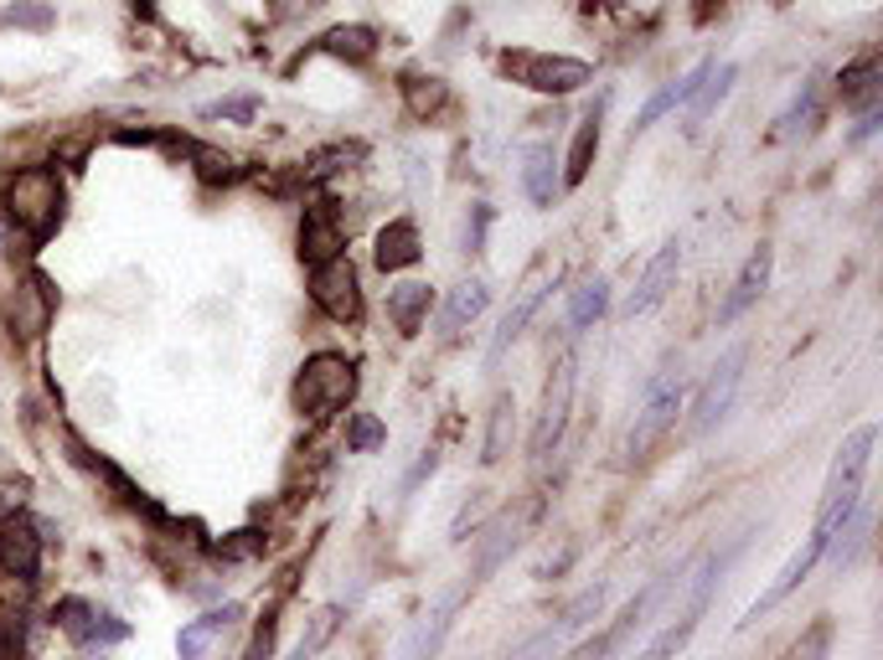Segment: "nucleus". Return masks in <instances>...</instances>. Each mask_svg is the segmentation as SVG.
Wrapping results in <instances>:
<instances>
[{
    "label": "nucleus",
    "instance_id": "f257e3e1",
    "mask_svg": "<svg viewBox=\"0 0 883 660\" xmlns=\"http://www.w3.org/2000/svg\"><path fill=\"white\" fill-rule=\"evenodd\" d=\"M0 217L11 222L26 243H47L63 222V176L52 166H26L5 181L0 197Z\"/></svg>",
    "mask_w": 883,
    "mask_h": 660
},
{
    "label": "nucleus",
    "instance_id": "f03ea898",
    "mask_svg": "<svg viewBox=\"0 0 883 660\" xmlns=\"http://www.w3.org/2000/svg\"><path fill=\"white\" fill-rule=\"evenodd\" d=\"M873 444H879V424H863L852 428L848 444L837 449L832 470H827V485H821V506H816V532L832 542L837 526L852 516V506L863 501V480H868V465H873Z\"/></svg>",
    "mask_w": 883,
    "mask_h": 660
},
{
    "label": "nucleus",
    "instance_id": "7ed1b4c3",
    "mask_svg": "<svg viewBox=\"0 0 883 660\" xmlns=\"http://www.w3.org/2000/svg\"><path fill=\"white\" fill-rule=\"evenodd\" d=\"M733 552H739V542L724 547V552H708V558H703V568H697L693 578H682V604L672 609V619L662 625V635H656V640L645 645V656H641V660H672L677 650H687V640L697 635L703 614H708V604H714L718 578L729 573Z\"/></svg>",
    "mask_w": 883,
    "mask_h": 660
},
{
    "label": "nucleus",
    "instance_id": "20e7f679",
    "mask_svg": "<svg viewBox=\"0 0 883 660\" xmlns=\"http://www.w3.org/2000/svg\"><path fill=\"white\" fill-rule=\"evenodd\" d=\"M501 78L527 93H548V99H569L584 83H595V63L569 57V52H538V47H507L496 57Z\"/></svg>",
    "mask_w": 883,
    "mask_h": 660
},
{
    "label": "nucleus",
    "instance_id": "39448f33",
    "mask_svg": "<svg viewBox=\"0 0 883 660\" xmlns=\"http://www.w3.org/2000/svg\"><path fill=\"white\" fill-rule=\"evenodd\" d=\"M682 573H687V562L666 568L662 578H651V583H645V589L626 604V614H620V619H610V625L599 629L595 640H589V645H578V650H569L563 660H615V656H626L630 640H636V635H641V629L651 625L656 614H662L666 599H672V593L682 589Z\"/></svg>",
    "mask_w": 883,
    "mask_h": 660
},
{
    "label": "nucleus",
    "instance_id": "423d86ee",
    "mask_svg": "<svg viewBox=\"0 0 883 660\" xmlns=\"http://www.w3.org/2000/svg\"><path fill=\"white\" fill-rule=\"evenodd\" d=\"M289 398H295V407L310 413V418H331V413H341V407L357 398V361H346L341 351H316L306 367H300Z\"/></svg>",
    "mask_w": 883,
    "mask_h": 660
},
{
    "label": "nucleus",
    "instance_id": "0eeeda50",
    "mask_svg": "<svg viewBox=\"0 0 883 660\" xmlns=\"http://www.w3.org/2000/svg\"><path fill=\"white\" fill-rule=\"evenodd\" d=\"M682 392H687V377H682V367H662V372L645 377L641 413H636V424H630V434H626V455L630 459H645V455H651V444H656L666 428L677 424Z\"/></svg>",
    "mask_w": 883,
    "mask_h": 660
},
{
    "label": "nucleus",
    "instance_id": "6e6552de",
    "mask_svg": "<svg viewBox=\"0 0 883 660\" xmlns=\"http://www.w3.org/2000/svg\"><path fill=\"white\" fill-rule=\"evenodd\" d=\"M310 300L321 310L325 321L336 325H357L362 321V279H357V264L341 254V258H325L310 269Z\"/></svg>",
    "mask_w": 883,
    "mask_h": 660
},
{
    "label": "nucleus",
    "instance_id": "1a4fd4ad",
    "mask_svg": "<svg viewBox=\"0 0 883 660\" xmlns=\"http://www.w3.org/2000/svg\"><path fill=\"white\" fill-rule=\"evenodd\" d=\"M744 361H749V346H729V351L718 356V367L708 372V382L697 388V403H693V434L703 439L708 428L724 424V413L733 407V392H739V382H744Z\"/></svg>",
    "mask_w": 883,
    "mask_h": 660
},
{
    "label": "nucleus",
    "instance_id": "9d476101",
    "mask_svg": "<svg viewBox=\"0 0 883 660\" xmlns=\"http://www.w3.org/2000/svg\"><path fill=\"white\" fill-rule=\"evenodd\" d=\"M574 388H578V356L563 351L559 361H553V377H548V388H543V407H538V428H532V455L538 459L563 439L569 407H574Z\"/></svg>",
    "mask_w": 883,
    "mask_h": 660
},
{
    "label": "nucleus",
    "instance_id": "9b49d317",
    "mask_svg": "<svg viewBox=\"0 0 883 660\" xmlns=\"http://www.w3.org/2000/svg\"><path fill=\"white\" fill-rule=\"evenodd\" d=\"M821 552H827V537H821V532H816V526H812V537H806V542H801L796 552L785 558V568H781V573H775V578H770V589H764L760 599H754V604H749V609H744V619H739V629L760 625L764 614H775V609H781L785 599H791V593H796L801 583L812 578V568H816V562H821Z\"/></svg>",
    "mask_w": 883,
    "mask_h": 660
},
{
    "label": "nucleus",
    "instance_id": "f8f14e48",
    "mask_svg": "<svg viewBox=\"0 0 883 660\" xmlns=\"http://www.w3.org/2000/svg\"><path fill=\"white\" fill-rule=\"evenodd\" d=\"M52 619H57V629H63L78 650H109V645H120L124 635H130L124 619H114L109 609L88 604V599H63V604L52 609Z\"/></svg>",
    "mask_w": 883,
    "mask_h": 660
},
{
    "label": "nucleus",
    "instance_id": "ddd939ff",
    "mask_svg": "<svg viewBox=\"0 0 883 660\" xmlns=\"http://www.w3.org/2000/svg\"><path fill=\"white\" fill-rule=\"evenodd\" d=\"M52 315H57V289H52L47 273L32 269L16 284V294H11V331L21 340H36L52 325Z\"/></svg>",
    "mask_w": 883,
    "mask_h": 660
},
{
    "label": "nucleus",
    "instance_id": "4468645a",
    "mask_svg": "<svg viewBox=\"0 0 883 660\" xmlns=\"http://www.w3.org/2000/svg\"><path fill=\"white\" fill-rule=\"evenodd\" d=\"M677 269H682V243H677V237H666L662 248H656V258L645 264L641 284L630 289V300H626L630 321H636V315H651V310L662 305L666 294H672V284H677Z\"/></svg>",
    "mask_w": 883,
    "mask_h": 660
},
{
    "label": "nucleus",
    "instance_id": "2eb2a0df",
    "mask_svg": "<svg viewBox=\"0 0 883 660\" xmlns=\"http://www.w3.org/2000/svg\"><path fill=\"white\" fill-rule=\"evenodd\" d=\"M770 269H775V248L760 243V248L744 258V269L733 273L729 294H724V305H718V325H733L749 305H760V294L770 289Z\"/></svg>",
    "mask_w": 883,
    "mask_h": 660
},
{
    "label": "nucleus",
    "instance_id": "dca6fc26",
    "mask_svg": "<svg viewBox=\"0 0 883 660\" xmlns=\"http://www.w3.org/2000/svg\"><path fill=\"white\" fill-rule=\"evenodd\" d=\"M559 166L563 160H559V150H553V139H532V145L522 150V191L538 212H548V206L559 202V191H563Z\"/></svg>",
    "mask_w": 883,
    "mask_h": 660
},
{
    "label": "nucleus",
    "instance_id": "f3484780",
    "mask_svg": "<svg viewBox=\"0 0 883 660\" xmlns=\"http://www.w3.org/2000/svg\"><path fill=\"white\" fill-rule=\"evenodd\" d=\"M460 599H465V589H450V593H440V599H434V604H429V609H424V619L413 625V635H408V640H404V650H398V660H434V656H440L444 635H450V625H455Z\"/></svg>",
    "mask_w": 883,
    "mask_h": 660
},
{
    "label": "nucleus",
    "instance_id": "a211bd4d",
    "mask_svg": "<svg viewBox=\"0 0 883 660\" xmlns=\"http://www.w3.org/2000/svg\"><path fill=\"white\" fill-rule=\"evenodd\" d=\"M341 248H346V233H341L336 206L331 202L306 206V217H300V258L316 269L325 258H341Z\"/></svg>",
    "mask_w": 883,
    "mask_h": 660
},
{
    "label": "nucleus",
    "instance_id": "6ab92c4d",
    "mask_svg": "<svg viewBox=\"0 0 883 660\" xmlns=\"http://www.w3.org/2000/svg\"><path fill=\"white\" fill-rule=\"evenodd\" d=\"M36 568H42V537H36L26 522L0 526V578H16V583H32Z\"/></svg>",
    "mask_w": 883,
    "mask_h": 660
},
{
    "label": "nucleus",
    "instance_id": "aec40b11",
    "mask_svg": "<svg viewBox=\"0 0 883 660\" xmlns=\"http://www.w3.org/2000/svg\"><path fill=\"white\" fill-rule=\"evenodd\" d=\"M383 305H388V321H393L398 336H419L424 321H429V305H434V289L419 284V279H404V284L388 289V300H383Z\"/></svg>",
    "mask_w": 883,
    "mask_h": 660
},
{
    "label": "nucleus",
    "instance_id": "412c9836",
    "mask_svg": "<svg viewBox=\"0 0 883 660\" xmlns=\"http://www.w3.org/2000/svg\"><path fill=\"white\" fill-rule=\"evenodd\" d=\"M837 99L848 103V109H858V114L883 103V68H879V57H873V52L837 72Z\"/></svg>",
    "mask_w": 883,
    "mask_h": 660
},
{
    "label": "nucleus",
    "instance_id": "4be33fe9",
    "mask_svg": "<svg viewBox=\"0 0 883 660\" xmlns=\"http://www.w3.org/2000/svg\"><path fill=\"white\" fill-rule=\"evenodd\" d=\"M492 305V284L486 279H465V284L450 289V300L440 305V336H460L465 325H476Z\"/></svg>",
    "mask_w": 883,
    "mask_h": 660
},
{
    "label": "nucleus",
    "instance_id": "5701e85b",
    "mask_svg": "<svg viewBox=\"0 0 883 660\" xmlns=\"http://www.w3.org/2000/svg\"><path fill=\"white\" fill-rule=\"evenodd\" d=\"M424 258V237H419V227L408 217L388 222L383 233H377V269L383 273H398V269H413Z\"/></svg>",
    "mask_w": 883,
    "mask_h": 660
},
{
    "label": "nucleus",
    "instance_id": "b1692460",
    "mask_svg": "<svg viewBox=\"0 0 883 660\" xmlns=\"http://www.w3.org/2000/svg\"><path fill=\"white\" fill-rule=\"evenodd\" d=\"M548 289H553V284H527L522 294H517V305L501 315V325H496V336H492V351H486V361H492V367L511 351V346H517V340H522L527 321H532V315H538V305L548 300Z\"/></svg>",
    "mask_w": 883,
    "mask_h": 660
},
{
    "label": "nucleus",
    "instance_id": "393cba45",
    "mask_svg": "<svg viewBox=\"0 0 883 660\" xmlns=\"http://www.w3.org/2000/svg\"><path fill=\"white\" fill-rule=\"evenodd\" d=\"M868 532H873V506H868V495L852 506V516L842 526H837V537L827 542V552L821 558H832V568L842 573V568H852V562L868 552Z\"/></svg>",
    "mask_w": 883,
    "mask_h": 660
},
{
    "label": "nucleus",
    "instance_id": "a878e982",
    "mask_svg": "<svg viewBox=\"0 0 883 660\" xmlns=\"http://www.w3.org/2000/svg\"><path fill=\"white\" fill-rule=\"evenodd\" d=\"M233 619H243V604H222V609H207L202 619L181 625V635H176V656H181V660H202L207 645L218 640V635H228V625H233Z\"/></svg>",
    "mask_w": 883,
    "mask_h": 660
},
{
    "label": "nucleus",
    "instance_id": "bb28decb",
    "mask_svg": "<svg viewBox=\"0 0 883 660\" xmlns=\"http://www.w3.org/2000/svg\"><path fill=\"white\" fill-rule=\"evenodd\" d=\"M599 124H605V103H595L589 114L578 119L569 160H563V187H578V181L589 176V166H595V155H599Z\"/></svg>",
    "mask_w": 883,
    "mask_h": 660
},
{
    "label": "nucleus",
    "instance_id": "cd10ccee",
    "mask_svg": "<svg viewBox=\"0 0 883 660\" xmlns=\"http://www.w3.org/2000/svg\"><path fill=\"white\" fill-rule=\"evenodd\" d=\"M404 103L413 119H434L450 103V83L444 78H434V72H404Z\"/></svg>",
    "mask_w": 883,
    "mask_h": 660
},
{
    "label": "nucleus",
    "instance_id": "c85d7f7f",
    "mask_svg": "<svg viewBox=\"0 0 883 660\" xmlns=\"http://www.w3.org/2000/svg\"><path fill=\"white\" fill-rule=\"evenodd\" d=\"M341 619H346V604H325V609H316L310 614V625H306V635L295 640V650H289V660H316L325 650V645L336 640V629H341Z\"/></svg>",
    "mask_w": 883,
    "mask_h": 660
},
{
    "label": "nucleus",
    "instance_id": "c756f323",
    "mask_svg": "<svg viewBox=\"0 0 883 660\" xmlns=\"http://www.w3.org/2000/svg\"><path fill=\"white\" fill-rule=\"evenodd\" d=\"M605 310H610V279H605V273L584 279V284L569 294V325H574V331H589L595 321H605Z\"/></svg>",
    "mask_w": 883,
    "mask_h": 660
},
{
    "label": "nucleus",
    "instance_id": "7c9ffc66",
    "mask_svg": "<svg viewBox=\"0 0 883 660\" xmlns=\"http://www.w3.org/2000/svg\"><path fill=\"white\" fill-rule=\"evenodd\" d=\"M52 26H57V5H52V0H5V5H0V32L47 36Z\"/></svg>",
    "mask_w": 883,
    "mask_h": 660
},
{
    "label": "nucleus",
    "instance_id": "2f4dec72",
    "mask_svg": "<svg viewBox=\"0 0 883 660\" xmlns=\"http://www.w3.org/2000/svg\"><path fill=\"white\" fill-rule=\"evenodd\" d=\"M517 552V526L511 522H496L486 537H481V552H476V562H471V583H486V578L501 568V562Z\"/></svg>",
    "mask_w": 883,
    "mask_h": 660
},
{
    "label": "nucleus",
    "instance_id": "473e14b6",
    "mask_svg": "<svg viewBox=\"0 0 883 660\" xmlns=\"http://www.w3.org/2000/svg\"><path fill=\"white\" fill-rule=\"evenodd\" d=\"M816 114H821V78H806V83H801V93L791 99V109L775 119V124H781L775 135H781V139H801L816 124Z\"/></svg>",
    "mask_w": 883,
    "mask_h": 660
},
{
    "label": "nucleus",
    "instance_id": "72a5a7b5",
    "mask_svg": "<svg viewBox=\"0 0 883 660\" xmlns=\"http://www.w3.org/2000/svg\"><path fill=\"white\" fill-rule=\"evenodd\" d=\"M321 52H331L341 63H367L377 52V32L373 26H331V32L321 36Z\"/></svg>",
    "mask_w": 883,
    "mask_h": 660
},
{
    "label": "nucleus",
    "instance_id": "f704fd0d",
    "mask_svg": "<svg viewBox=\"0 0 883 660\" xmlns=\"http://www.w3.org/2000/svg\"><path fill=\"white\" fill-rule=\"evenodd\" d=\"M733 83H739V68H733V63H718V68L708 72V83L697 88V99L687 103V119H693V124H703V119L714 114L718 103L733 93Z\"/></svg>",
    "mask_w": 883,
    "mask_h": 660
},
{
    "label": "nucleus",
    "instance_id": "c9c22d12",
    "mask_svg": "<svg viewBox=\"0 0 883 660\" xmlns=\"http://www.w3.org/2000/svg\"><path fill=\"white\" fill-rule=\"evenodd\" d=\"M511 398H496V407H492V424H486V444H481V465H501L507 459V449H511Z\"/></svg>",
    "mask_w": 883,
    "mask_h": 660
},
{
    "label": "nucleus",
    "instance_id": "e433bc0d",
    "mask_svg": "<svg viewBox=\"0 0 883 660\" xmlns=\"http://www.w3.org/2000/svg\"><path fill=\"white\" fill-rule=\"evenodd\" d=\"M383 444H388L383 418H377V413H352V424H346V455H373Z\"/></svg>",
    "mask_w": 883,
    "mask_h": 660
},
{
    "label": "nucleus",
    "instance_id": "4c0bfd02",
    "mask_svg": "<svg viewBox=\"0 0 883 660\" xmlns=\"http://www.w3.org/2000/svg\"><path fill=\"white\" fill-rule=\"evenodd\" d=\"M827 650H832V619H812V625L791 640L785 660H827Z\"/></svg>",
    "mask_w": 883,
    "mask_h": 660
},
{
    "label": "nucleus",
    "instance_id": "58836bf2",
    "mask_svg": "<svg viewBox=\"0 0 883 660\" xmlns=\"http://www.w3.org/2000/svg\"><path fill=\"white\" fill-rule=\"evenodd\" d=\"M258 109H264V99L258 93H233V99H218V103H207L202 119H228V124H254Z\"/></svg>",
    "mask_w": 883,
    "mask_h": 660
},
{
    "label": "nucleus",
    "instance_id": "ea45409f",
    "mask_svg": "<svg viewBox=\"0 0 883 660\" xmlns=\"http://www.w3.org/2000/svg\"><path fill=\"white\" fill-rule=\"evenodd\" d=\"M672 109H682V93H677V83L656 88V93L645 99V109H641V114H636V124H630V130L641 135V130H651V124H656V119H662V114H672Z\"/></svg>",
    "mask_w": 883,
    "mask_h": 660
},
{
    "label": "nucleus",
    "instance_id": "a19ab883",
    "mask_svg": "<svg viewBox=\"0 0 883 660\" xmlns=\"http://www.w3.org/2000/svg\"><path fill=\"white\" fill-rule=\"evenodd\" d=\"M486 227H492V206L476 202V206H471V217H465L460 248H465V254H481V248H486Z\"/></svg>",
    "mask_w": 883,
    "mask_h": 660
},
{
    "label": "nucleus",
    "instance_id": "79ce46f5",
    "mask_svg": "<svg viewBox=\"0 0 883 660\" xmlns=\"http://www.w3.org/2000/svg\"><path fill=\"white\" fill-rule=\"evenodd\" d=\"M325 0H264V11H269V21H306V16H316Z\"/></svg>",
    "mask_w": 883,
    "mask_h": 660
},
{
    "label": "nucleus",
    "instance_id": "37998d69",
    "mask_svg": "<svg viewBox=\"0 0 883 660\" xmlns=\"http://www.w3.org/2000/svg\"><path fill=\"white\" fill-rule=\"evenodd\" d=\"M218 552L222 558H233V562H249V558L264 552V537H258V532H233V542H222Z\"/></svg>",
    "mask_w": 883,
    "mask_h": 660
},
{
    "label": "nucleus",
    "instance_id": "c03bdc74",
    "mask_svg": "<svg viewBox=\"0 0 883 660\" xmlns=\"http://www.w3.org/2000/svg\"><path fill=\"white\" fill-rule=\"evenodd\" d=\"M879 130H883V103H879V109H863V114H858V124H852L848 145H863V139H873Z\"/></svg>",
    "mask_w": 883,
    "mask_h": 660
},
{
    "label": "nucleus",
    "instance_id": "a18cd8bd",
    "mask_svg": "<svg viewBox=\"0 0 883 660\" xmlns=\"http://www.w3.org/2000/svg\"><path fill=\"white\" fill-rule=\"evenodd\" d=\"M434 470H440V455L429 449V455L419 459L413 470H408V480H404V495H413V491H419V485H424V480H429V474H434Z\"/></svg>",
    "mask_w": 883,
    "mask_h": 660
},
{
    "label": "nucleus",
    "instance_id": "49530a36",
    "mask_svg": "<svg viewBox=\"0 0 883 660\" xmlns=\"http://www.w3.org/2000/svg\"><path fill=\"white\" fill-rule=\"evenodd\" d=\"M269 650H274V625H264L254 635V645H249V656H243V660H269Z\"/></svg>",
    "mask_w": 883,
    "mask_h": 660
}]
</instances>
